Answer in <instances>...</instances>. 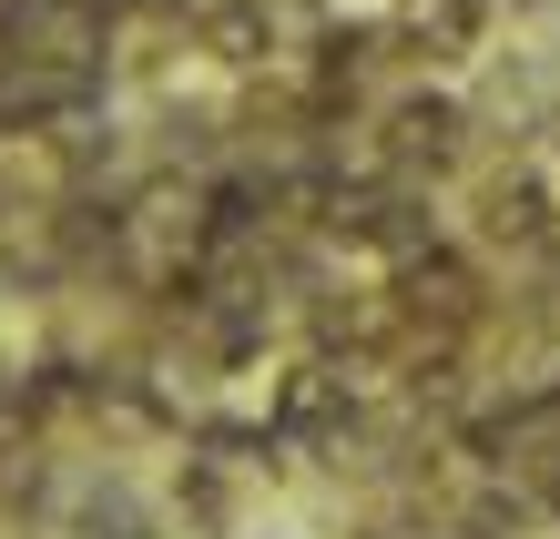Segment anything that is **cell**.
<instances>
[{"mask_svg":"<svg viewBox=\"0 0 560 539\" xmlns=\"http://www.w3.org/2000/svg\"><path fill=\"white\" fill-rule=\"evenodd\" d=\"M479 143H489V122L458 82H398L368 113V163H387L408 184H458L479 163Z\"/></svg>","mask_w":560,"mask_h":539,"instance_id":"6da1fadb","label":"cell"},{"mask_svg":"<svg viewBox=\"0 0 560 539\" xmlns=\"http://www.w3.org/2000/svg\"><path fill=\"white\" fill-rule=\"evenodd\" d=\"M235 539H245V529H235Z\"/></svg>","mask_w":560,"mask_h":539,"instance_id":"8992f818","label":"cell"},{"mask_svg":"<svg viewBox=\"0 0 560 539\" xmlns=\"http://www.w3.org/2000/svg\"><path fill=\"white\" fill-rule=\"evenodd\" d=\"M550 184H560V163H550Z\"/></svg>","mask_w":560,"mask_h":539,"instance_id":"5b68a950","label":"cell"},{"mask_svg":"<svg viewBox=\"0 0 560 539\" xmlns=\"http://www.w3.org/2000/svg\"><path fill=\"white\" fill-rule=\"evenodd\" d=\"M51 539H163V529L122 479H82V489L51 499Z\"/></svg>","mask_w":560,"mask_h":539,"instance_id":"277c9868","label":"cell"},{"mask_svg":"<svg viewBox=\"0 0 560 539\" xmlns=\"http://www.w3.org/2000/svg\"><path fill=\"white\" fill-rule=\"evenodd\" d=\"M184 42L214 61V72H276L285 61V0H194Z\"/></svg>","mask_w":560,"mask_h":539,"instance_id":"3957f363","label":"cell"},{"mask_svg":"<svg viewBox=\"0 0 560 539\" xmlns=\"http://www.w3.org/2000/svg\"><path fill=\"white\" fill-rule=\"evenodd\" d=\"M469 234H479L489 255H540V245H560V184H550V163L479 143V163H469Z\"/></svg>","mask_w":560,"mask_h":539,"instance_id":"7a4b0ae2","label":"cell"}]
</instances>
